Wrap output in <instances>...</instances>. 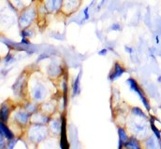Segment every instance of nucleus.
I'll return each instance as SVG.
<instances>
[{
  "label": "nucleus",
  "instance_id": "nucleus-1",
  "mask_svg": "<svg viewBox=\"0 0 161 149\" xmlns=\"http://www.w3.org/2000/svg\"><path fill=\"white\" fill-rule=\"evenodd\" d=\"M126 83L129 84V88H130V90L133 91H135V92L137 93V94L139 95V97H140L141 101H142V104L144 106V107H145V109L147 110V111H150V109H151V106H150V103H149V102H148V100H147V98H146L145 94L143 93L142 90L140 88V86L138 85L137 81H136L134 78H129V79L126 80Z\"/></svg>",
  "mask_w": 161,
  "mask_h": 149
},
{
  "label": "nucleus",
  "instance_id": "nucleus-2",
  "mask_svg": "<svg viewBox=\"0 0 161 149\" xmlns=\"http://www.w3.org/2000/svg\"><path fill=\"white\" fill-rule=\"evenodd\" d=\"M46 134L47 131L41 125H36L30 130V139L37 143L42 141L45 138Z\"/></svg>",
  "mask_w": 161,
  "mask_h": 149
},
{
  "label": "nucleus",
  "instance_id": "nucleus-3",
  "mask_svg": "<svg viewBox=\"0 0 161 149\" xmlns=\"http://www.w3.org/2000/svg\"><path fill=\"white\" fill-rule=\"evenodd\" d=\"M36 17V12L34 9H26L25 11L21 15L20 20H19V24L21 27H26L28 26L33 21H34Z\"/></svg>",
  "mask_w": 161,
  "mask_h": 149
},
{
  "label": "nucleus",
  "instance_id": "nucleus-4",
  "mask_svg": "<svg viewBox=\"0 0 161 149\" xmlns=\"http://www.w3.org/2000/svg\"><path fill=\"white\" fill-rule=\"evenodd\" d=\"M125 72H126V70L125 68H123L122 66L120 65V63H115L114 66H113V69L110 72V75H109V79L110 81H114L116 78H120V76L123 75Z\"/></svg>",
  "mask_w": 161,
  "mask_h": 149
},
{
  "label": "nucleus",
  "instance_id": "nucleus-5",
  "mask_svg": "<svg viewBox=\"0 0 161 149\" xmlns=\"http://www.w3.org/2000/svg\"><path fill=\"white\" fill-rule=\"evenodd\" d=\"M46 94V90L41 84H38L33 90V98L37 101H40Z\"/></svg>",
  "mask_w": 161,
  "mask_h": 149
},
{
  "label": "nucleus",
  "instance_id": "nucleus-6",
  "mask_svg": "<svg viewBox=\"0 0 161 149\" xmlns=\"http://www.w3.org/2000/svg\"><path fill=\"white\" fill-rule=\"evenodd\" d=\"M62 122H61V147L62 148H68V145H66V121L65 118L62 117Z\"/></svg>",
  "mask_w": 161,
  "mask_h": 149
},
{
  "label": "nucleus",
  "instance_id": "nucleus-7",
  "mask_svg": "<svg viewBox=\"0 0 161 149\" xmlns=\"http://www.w3.org/2000/svg\"><path fill=\"white\" fill-rule=\"evenodd\" d=\"M0 133H2L9 140L13 139V133L12 132V130H10L3 122H1V121H0Z\"/></svg>",
  "mask_w": 161,
  "mask_h": 149
},
{
  "label": "nucleus",
  "instance_id": "nucleus-8",
  "mask_svg": "<svg viewBox=\"0 0 161 149\" xmlns=\"http://www.w3.org/2000/svg\"><path fill=\"white\" fill-rule=\"evenodd\" d=\"M15 119L21 124H26L29 119V114L26 112H18L15 115Z\"/></svg>",
  "mask_w": 161,
  "mask_h": 149
},
{
  "label": "nucleus",
  "instance_id": "nucleus-9",
  "mask_svg": "<svg viewBox=\"0 0 161 149\" xmlns=\"http://www.w3.org/2000/svg\"><path fill=\"white\" fill-rule=\"evenodd\" d=\"M124 146L127 147V148H133V149H140L141 148L140 143H139V141L134 137H130L129 141L125 143Z\"/></svg>",
  "mask_w": 161,
  "mask_h": 149
},
{
  "label": "nucleus",
  "instance_id": "nucleus-10",
  "mask_svg": "<svg viewBox=\"0 0 161 149\" xmlns=\"http://www.w3.org/2000/svg\"><path fill=\"white\" fill-rule=\"evenodd\" d=\"M61 4H62V0H50L47 3V8L50 11H55V10L59 9Z\"/></svg>",
  "mask_w": 161,
  "mask_h": 149
},
{
  "label": "nucleus",
  "instance_id": "nucleus-11",
  "mask_svg": "<svg viewBox=\"0 0 161 149\" xmlns=\"http://www.w3.org/2000/svg\"><path fill=\"white\" fill-rule=\"evenodd\" d=\"M81 75L82 73L80 72L78 76H76V78L73 82V85H72V88H73V95L76 96L80 93L81 91V89H80V78H81Z\"/></svg>",
  "mask_w": 161,
  "mask_h": 149
},
{
  "label": "nucleus",
  "instance_id": "nucleus-12",
  "mask_svg": "<svg viewBox=\"0 0 161 149\" xmlns=\"http://www.w3.org/2000/svg\"><path fill=\"white\" fill-rule=\"evenodd\" d=\"M9 110L6 104H3L0 109V119L3 122H6L9 118Z\"/></svg>",
  "mask_w": 161,
  "mask_h": 149
},
{
  "label": "nucleus",
  "instance_id": "nucleus-13",
  "mask_svg": "<svg viewBox=\"0 0 161 149\" xmlns=\"http://www.w3.org/2000/svg\"><path fill=\"white\" fill-rule=\"evenodd\" d=\"M118 135H119V140L123 142L124 145H125V143H126L129 139V136H127V134H126V130L123 128H118Z\"/></svg>",
  "mask_w": 161,
  "mask_h": 149
},
{
  "label": "nucleus",
  "instance_id": "nucleus-14",
  "mask_svg": "<svg viewBox=\"0 0 161 149\" xmlns=\"http://www.w3.org/2000/svg\"><path fill=\"white\" fill-rule=\"evenodd\" d=\"M131 111H132V114H134L135 115H137V117H141L142 118H147V115H145V113H144L141 108L133 107Z\"/></svg>",
  "mask_w": 161,
  "mask_h": 149
},
{
  "label": "nucleus",
  "instance_id": "nucleus-15",
  "mask_svg": "<svg viewBox=\"0 0 161 149\" xmlns=\"http://www.w3.org/2000/svg\"><path fill=\"white\" fill-rule=\"evenodd\" d=\"M145 145L148 148H155V142L153 137H149L145 142Z\"/></svg>",
  "mask_w": 161,
  "mask_h": 149
},
{
  "label": "nucleus",
  "instance_id": "nucleus-16",
  "mask_svg": "<svg viewBox=\"0 0 161 149\" xmlns=\"http://www.w3.org/2000/svg\"><path fill=\"white\" fill-rule=\"evenodd\" d=\"M52 128L55 130V131H58L59 130H61V124L58 123V121L54 120L52 122Z\"/></svg>",
  "mask_w": 161,
  "mask_h": 149
},
{
  "label": "nucleus",
  "instance_id": "nucleus-17",
  "mask_svg": "<svg viewBox=\"0 0 161 149\" xmlns=\"http://www.w3.org/2000/svg\"><path fill=\"white\" fill-rule=\"evenodd\" d=\"M110 29L113 30V31H118V30H121L122 29V27L119 24L117 23H114L112 26H110Z\"/></svg>",
  "mask_w": 161,
  "mask_h": 149
},
{
  "label": "nucleus",
  "instance_id": "nucleus-18",
  "mask_svg": "<svg viewBox=\"0 0 161 149\" xmlns=\"http://www.w3.org/2000/svg\"><path fill=\"white\" fill-rule=\"evenodd\" d=\"M32 35V33L28 30H23L22 31V36H23V38H26Z\"/></svg>",
  "mask_w": 161,
  "mask_h": 149
},
{
  "label": "nucleus",
  "instance_id": "nucleus-19",
  "mask_svg": "<svg viewBox=\"0 0 161 149\" xmlns=\"http://www.w3.org/2000/svg\"><path fill=\"white\" fill-rule=\"evenodd\" d=\"M89 9H90V6L89 7H86L84 9V20H88L90 18V16H89Z\"/></svg>",
  "mask_w": 161,
  "mask_h": 149
},
{
  "label": "nucleus",
  "instance_id": "nucleus-20",
  "mask_svg": "<svg viewBox=\"0 0 161 149\" xmlns=\"http://www.w3.org/2000/svg\"><path fill=\"white\" fill-rule=\"evenodd\" d=\"M4 135L2 133H0V148L5 147V141H4Z\"/></svg>",
  "mask_w": 161,
  "mask_h": 149
},
{
  "label": "nucleus",
  "instance_id": "nucleus-21",
  "mask_svg": "<svg viewBox=\"0 0 161 149\" xmlns=\"http://www.w3.org/2000/svg\"><path fill=\"white\" fill-rule=\"evenodd\" d=\"M13 60H14V58L9 53V54L7 55V57L5 58V62H6V63H10V62H12Z\"/></svg>",
  "mask_w": 161,
  "mask_h": 149
},
{
  "label": "nucleus",
  "instance_id": "nucleus-22",
  "mask_svg": "<svg viewBox=\"0 0 161 149\" xmlns=\"http://www.w3.org/2000/svg\"><path fill=\"white\" fill-rule=\"evenodd\" d=\"M108 52V49L107 48H103V49H100L98 52V55H100V56H105V55L107 54Z\"/></svg>",
  "mask_w": 161,
  "mask_h": 149
},
{
  "label": "nucleus",
  "instance_id": "nucleus-23",
  "mask_svg": "<svg viewBox=\"0 0 161 149\" xmlns=\"http://www.w3.org/2000/svg\"><path fill=\"white\" fill-rule=\"evenodd\" d=\"M15 143H16V140L10 139V142H9V148H12V147L14 146Z\"/></svg>",
  "mask_w": 161,
  "mask_h": 149
},
{
  "label": "nucleus",
  "instance_id": "nucleus-24",
  "mask_svg": "<svg viewBox=\"0 0 161 149\" xmlns=\"http://www.w3.org/2000/svg\"><path fill=\"white\" fill-rule=\"evenodd\" d=\"M125 49L127 51V53H129V54H132V53H133V48H132L131 47L126 46V47H125Z\"/></svg>",
  "mask_w": 161,
  "mask_h": 149
},
{
  "label": "nucleus",
  "instance_id": "nucleus-25",
  "mask_svg": "<svg viewBox=\"0 0 161 149\" xmlns=\"http://www.w3.org/2000/svg\"><path fill=\"white\" fill-rule=\"evenodd\" d=\"M49 55L48 54H41L40 57H38V61H41L42 59H45V58H48Z\"/></svg>",
  "mask_w": 161,
  "mask_h": 149
},
{
  "label": "nucleus",
  "instance_id": "nucleus-26",
  "mask_svg": "<svg viewBox=\"0 0 161 149\" xmlns=\"http://www.w3.org/2000/svg\"><path fill=\"white\" fill-rule=\"evenodd\" d=\"M155 41H157V44H159V38L157 36H155Z\"/></svg>",
  "mask_w": 161,
  "mask_h": 149
},
{
  "label": "nucleus",
  "instance_id": "nucleus-27",
  "mask_svg": "<svg viewBox=\"0 0 161 149\" xmlns=\"http://www.w3.org/2000/svg\"><path fill=\"white\" fill-rule=\"evenodd\" d=\"M157 81L159 82V83H161V76H159L157 78Z\"/></svg>",
  "mask_w": 161,
  "mask_h": 149
},
{
  "label": "nucleus",
  "instance_id": "nucleus-28",
  "mask_svg": "<svg viewBox=\"0 0 161 149\" xmlns=\"http://www.w3.org/2000/svg\"><path fill=\"white\" fill-rule=\"evenodd\" d=\"M159 147L161 148V140H160V142H159Z\"/></svg>",
  "mask_w": 161,
  "mask_h": 149
}]
</instances>
